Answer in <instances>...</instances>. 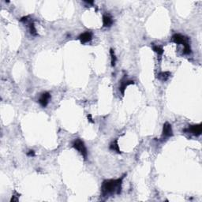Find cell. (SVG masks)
Returning a JSON list of instances; mask_svg holds the SVG:
<instances>
[{
    "instance_id": "cell-7",
    "label": "cell",
    "mask_w": 202,
    "mask_h": 202,
    "mask_svg": "<svg viewBox=\"0 0 202 202\" xmlns=\"http://www.w3.org/2000/svg\"><path fill=\"white\" fill-rule=\"evenodd\" d=\"M50 99H51V94L49 93L46 92V93H43L41 95V98L39 100V103H40V104H41L42 107H45L47 106V104L49 103Z\"/></svg>"
},
{
    "instance_id": "cell-11",
    "label": "cell",
    "mask_w": 202,
    "mask_h": 202,
    "mask_svg": "<svg viewBox=\"0 0 202 202\" xmlns=\"http://www.w3.org/2000/svg\"><path fill=\"white\" fill-rule=\"evenodd\" d=\"M110 149L112 151H115L118 154L121 153V151L119 149V146H118V140H115L114 142H112V143L110 144Z\"/></svg>"
},
{
    "instance_id": "cell-16",
    "label": "cell",
    "mask_w": 202,
    "mask_h": 202,
    "mask_svg": "<svg viewBox=\"0 0 202 202\" xmlns=\"http://www.w3.org/2000/svg\"><path fill=\"white\" fill-rule=\"evenodd\" d=\"M87 118H88V119H89V121L90 122H92V123H94V121L93 120V118H92V115H87Z\"/></svg>"
},
{
    "instance_id": "cell-9",
    "label": "cell",
    "mask_w": 202,
    "mask_h": 202,
    "mask_svg": "<svg viewBox=\"0 0 202 202\" xmlns=\"http://www.w3.org/2000/svg\"><path fill=\"white\" fill-rule=\"evenodd\" d=\"M103 24L104 27H110L112 25L113 20L112 17L110 15H104L103 16Z\"/></svg>"
},
{
    "instance_id": "cell-4",
    "label": "cell",
    "mask_w": 202,
    "mask_h": 202,
    "mask_svg": "<svg viewBox=\"0 0 202 202\" xmlns=\"http://www.w3.org/2000/svg\"><path fill=\"white\" fill-rule=\"evenodd\" d=\"M184 131H186V132H188V133H190L195 136H199L201 134L202 125L197 124V125H194V126H189L188 129L184 130Z\"/></svg>"
},
{
    "instance_id": "cell-10",
    "label": "cell",
    "mask_w": 202,
    "mask_h": 202,
    "mask_svg": "<svg viewBox=\"0 0 202 202\" xmlns=\"http://www.w3.org/2000/svg\"><path fill=\"white\" fill-rule=\"evenodd\" d=\"M171 74L168 71H165V72L159 73V74L157 75V78H159V80H161L162 81H166L168 78H170Z\"/></svg>"
},
{
    "instance_id": "cell-2",
    "label": "cell",
    "mask_w": 202,
    "mask_h": 202,
    "mask_svg": "<svg viewBox=\"0 0 202 202\" xmlns=\"http://www.w3.org/2000/svg\"><path fill=\"white\" fill-rule=\"evenodd\" d=\"M72 146L74 148H75L76 150H78L79 153H81V155L84 157L85 159H87L88 156V151L85 145V143L83 141H81V139H76L74 141L72 144Z\"/></svg>"
},
{
    "instance_id": "cell-5",
    "label": "cell",
    "mask_w": 202,
    "mask_h": 202,
    "mask_svg": "<svg viewBox=\"0 0 202 202\" xmlns=\"http://www.w3.org/2000/svg\"><path fill=\"white\" fill-rule=\"evenodd\" d=\"M173 136V130H172V127L171 125L168 122H165L164 124V127H163V133H162V137L168 138L170 137Z\"/></svg>"
},
{
    "instance_id": "cell-12",
    "label": "cell",
    "mask_w": 202,
    "mask_h": 202,
    "mask_svg": "<svg viewBox=\"0 0 202 202\" xmlns=\"http://www.w3.org/2000/svg\"><path fill=\"white\" fill-rule=\"evenodd\" d=\"M110 55H111V67H115L116 63V56L115 54V52L112 48L110 49Z\"/></svg>"
},
{
    "instance_id": "cell-13",
    "label": "cell",
    "mask_w": 202,
    "mask_h": 202,
    "mask_svg": "<svg viewBox=\"0 0 202 202\" xmlns=\"http://www.w3.org/2000/svg\"><path fill=\"white\" fill-rule=\"evenodd\" d=\"M153 50L154 52L158 54V55L161 56L163 54H164V49L163 47L160 46H158V45H153Z\"/></svg>"
},
{
    "instance_id": "cell-15",
    "label": "cell",
    "mask_w": 202,
    "mask_h": 202,
    "mask_svg": "<svg viewBox=\"0 0 202 202\" xmlns=\"http://www.w3.org/2000/svg\"><path fill=\"white\" fill-rule=\"evenodd\" d=\"M27 156H35V152L32 150H30L29 153H27Z\"/></svg>"
},
{
    "instance_id": "cell-8",
    "label": "cell",
    "mask_w": 202,
    "mask_h": 202,
    "mask_svg": "<svg viewBox=\"0 0 202 202\" xmlns=\"http://www.w3.org/2000/svg\"><path fill=\"white\" fill-rule=\"evenodd\" d=\"M92 38H93V36H92L91 32H84V33L80 35L79 40H80V41H81V43H82V44H85V43H88V42L92 41Z\"/></svg>"
},
{
    "instance_id": "cell-14",
    "label": "cell",
    "mask_w": 202,
    "mask_h": 202,
    "mask_svg": "<svg viewBox=\"0 0 202 202\" xmlns=\"http://www.w3.org/2000/svg\"><path fill=\"white\" fill-rule=\"evenodd\" d=\"M29 31H30V33H31L32 36H37V32H36V29L35 28L34 23H33V22L29 24Z\"/></svg>"
},
{
    "instance_id": "cell-17",
    "label": "cell",
    "mask_w": 202,
    "mask_h": 202,
    "mask_svg": "<svg viewBox=\"0 0 202 202\" xmlns=\"http://www.w3.org/2000/svg\"><path fill=\"white\" fill-rule=\"evenodd\" d=\"M85 3H88V4H93L94 2L93 1H85Z\"/></svg>"
},
{
    "instance_id": "cell-1",
    "label": "cell",
    "mask_w": 202,
    "mask_h": 202,
    "mask_svg": "<svg viewBox=\"0 0 202 202\" xmlns=\"http://www.w3.org/2000/svg\"><path fill=\"white\" fill-rule=\"evenodd\" d=\"M124 177L122 176L118 179L105 180L103 182L101 187V195L107 197L113 194H120L122 191V184Z\"/></svg>"
},
{
    "instance_id": "cell-3",
    "label": "cell",
    "mask_w": 202,
    "mask_h": 202,
    "mask_svg": "<svg viewBox=\"0 0 202 202\" xmlns=\"http://www.w3.org/2000/svg\"><path fill=\"white\" fill-rule=\"evenodd\" d=\"M172 41L177 44H182L183 47L186 46L189 43V39L181 34H175L172 36Z\"/></svg>"
},
{
    "instance_id": "cell-6",
    "label": "cell",
    "mask_w": 202,
    "mask_h": 202,
    "mask_svg": "<svg viewBox=\"0 0 202 202\" xmlns=\"http://www.w3.org/2000/svg\"><path fill=\"white\" fill-rule=\"evenodd\" d=\"M134 84V81H130V80H126V78H123L120 81V86H119V91L122 93V95H125V91L126 89V87L130 85Z\"/></svg>"
}]
</instances>
